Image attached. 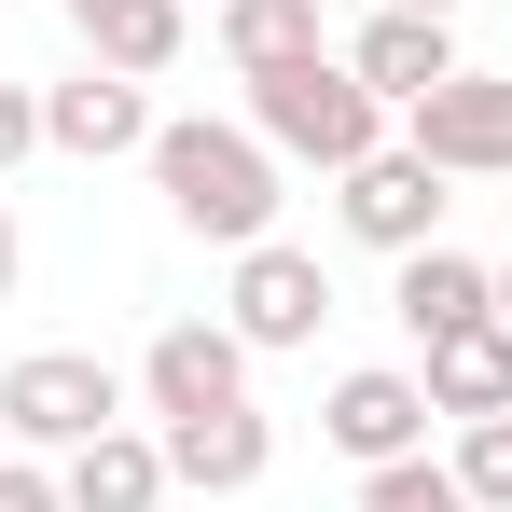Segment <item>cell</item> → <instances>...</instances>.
<instances>
[{
    "mask_svg": "<svg viewBox=\"0 0 512 512\" xmlns=\"http://www.w3.org/2000/svg\"><path fill=\"white\" fill-rule=\"evenodd\" d=\"M153 194H167L180 236L250 250V236H277V139H263V125H208V111H180V125H153Z\"/></svg>",
    "mask_w": 512,
    "mask_h": 512,
    "instance_id": "6da1fadb",
    "label": "cell"
},
{
    "mask_svg": "<svg viewBox=\"0 0 512 512\" xmlns=\"http://www.w3.org/2000/svg\"><path fill=\"white\" fill-rule=\"evenodd\" d=\"M236 84H250V125L277 139V167H333L346 180L360 153H388V97L360 84L333 42L319 56H277V70H236Z\"/></svg>",
    "mask_w": 512,
    "mask_h": 512,
    "instance_id": "7a4b0ae2",
    "label": "cell"
},
{
    "mask_svg": "<svg viewBox=\"0 0 512 512\" xmlns=\"http://www.w3.org/2000/svg\"><path fill=\"white\" fill-rule=\"evenodd\" d=\"M0 429H14L28 457H70L97 429H125V374H111L97 346H28V360L0 374Z\"/></svg>",
    "mask_w": 512,
    "mask_h": 512,
    "instance_id": "3957f363",
    "label": "cell"
},
{
    "mask_svg": "<svg viewBox=\"0 0 512 512\" xmlns=\"http://www.w3.org/2000/svg\"><path fill=\"white\" fill-rule=\"evenodd\" d=\"M443 208H457V194H443V167H429L416 139H388V153H360V167L333 180V222L346 236H360V250H429V236H443Z\"/></svg>",
    "mask_w": 512,
    "mask_h": 512,
    "instance_id": "277c9868",
    "label": "cell"
},
{
    "mask_svg": "<svg viewBox=\"0 0 512 512\" xmlns=\"http://www.w3.org/2000/svg\"><path fill=\"white\" fill-rule=\"evenodd\" d=\"M222 319L250 333V360H277V346H319V319H333V277H319V250L250 236V250H236V291H222Z\"/></svg>",
    "mask_w": 512,
    "mask_h": 512,
    "instance_id": "5b68a950",
    "label": "cell"
},
{
    "mask_svg": "<svg viewBox=\"0 0 512 512\" xmlns=\"http://www.w3.org/2000/svg\"><path fill=\"white\" fill-rule=\"evenodd\" d=\"M402 139H416L443 180H512V70H457V84H429L402 111Z\"/></svg>",
    "mask_w": 512,
    "mask_h": 512,
    "instance_id": "8992f818",
    "label": "cell"
},
{
    "mask_svg": "<svg viewBox=\"0 0 512 512\" xmlns=\"http://www.w3.org/2000/svg\"><path fill=\"white\" fill-rule=\"evenodd\" d=\"M139 402H153L167 429L250 402V333H236V319H167V333L139 346Z\"/></svg>",
    "mask_w": 512,
    "mask_h": 512,
    "instance_id": "52a82bcc",
    "label": "cell"
},
{
    "mask_svg": "<svg viewBox=\"0 0 512 512\" xmlns=\"http://www.w3.org/2000/svg\"><path fill=\"white\" fill-rule=\"evenodd\" d=\"M42 153H84V167H111V153H153V97H139V70H70V84H42Z\"/></svg>",
    "mask_w": 512,
    "mask_h": 512,
    "instance_id": "ba28073f",
    "label": "cell"
},
{
    "mask_svg": "<svg viewBox=\"0 0 512 512\" xmlns=\"http://www.w3.org/2000/svg\"><path fill=\"white\" fill-rule=\"evenodd\" d=\"M429 416H443V402H429V374H388V360H374V374H333V402H319L333 457H360V471L416 457V443H429Z\"/></svg>",
    "mask_w": 512,
    "mask_h": 512,
    "instance_id": "9c48e42d",
    "label": "cell"
},
{
    "mask_svg": "<svg viewBox=\"0 0 512 512\" xmlns=\"http://www.w3.org/2000/svg\"><path fill=\"white\" fill-rule=\"evenodd\" d=\"M346 70L388 97V111H416L429 84H457V14H402V0H374L360 42H346Z\"/></svg>",
    "mask_w": 512,
    "mask_h": 512,
    "instance_id": "30bf717a",
    "label": "cell"
},
{
    "mask_svg": "<svg viewBox=\"0 0 512 512\" xmlns=\"http://www.w3.org/2000/svg\"><path fill=\"white\" fill-rule=\"evenodd\" d=\"M388 319H402L416 346H443V333H471V319H499V277L429 236V250H402V277H388Z\"/></svg>",
    "mask_w": 512,
    "mask_h": 512,
    "instance_id": "8fae6325",
    "label": "cell"
},
{
    "mask_svg": "<svg viewBox=\"0 0 512 512\" xmlns=\"http://www.w3.org/2000/svg\"><path fill=\"white\" fill-rule=\"evenodd\" d=\"M70 512H167V429H97V443H70Z\"/></svg>",
    "mask_w": 512,
    "mask_h": 512,
    "instance_id": "7c38bea8",
    "label": "cell"
},
{
    "mask_svg": "<svg viewBox=\"0 0 512 512\" xmlns=\"http://www.w3.org/2000/svg\"><path fill=\"white\" fill-rule=\"evenodd\" d=\"M167 471H180V485H208V499H250L263 471H277V429H263L250 402H222V416H180V429H167Z\"/></svg>",
    "mask_w": 512,
    "mask_h": 512,
    "instance_id": "4fadbf2b",
    "label": "cell"
},
{
    "mask_svg": "<svg viewBox=\"0 0 512 512\" xmlns=\"http://www.w3.org/2000/svg\"><path fill=\"white\" fill-rule=\"evenodd\" d=\"M70 28H84L97 70H139V84H153V70H180V42H194V14H180V0H84Z\"/></svg>",
    "mask_w": 512,
    "mask_h": 512,
    "instance_id": "5bb4252c",
    "label": "cell"
},
{
    "mask_svg": "<svg viewBox=\"0 0 512 512\" xmlns=\"http://www.w3.org/2000/svg\"><path fill=\"white\" fill-rule=\"evenodd\" d=\"M429 402L443 416H512V319H471V333L429 346Z\"/></svg>",
    "mask_w": 512,
    "mask_h": 512,
    "instance_id": "9a60e30c",
    "label": "cell"
},
{
    "mask_svg": "<svg viewBox=\"0 0 512 512\" xmlns=\"http://www.w3.org/2000/svg\"><path fill=\"white\" fill-rule=\"evenodd\" d=\"M222 56H236V70L319 56V0H222Z\"/></svg>",
    "mask_w": 512,
    "mask_h": 512,
    "instance_id": "2e32d148",
    "label": "cell"
},
{
    "mask_svg": "<svg viewBox=\"0 0 512 512\" xmlns=\"http://www.w3.org/2000/svg\"><path fill=\"white\" fill-rule=\"evenodd\" d=\"M360 512H471V485H457V471H443V457H388V471H360Z\"/></svg>",
    "mask_w": 512,
    "mask_h": 512,
    "instance_id": "e0dca14e",
    "label": "cell"
},
{
    "mask_svg": "<svg viewBox=\"0 0 512 512\" xmlns=\"http://www.w3.org/2000/svg\"><path fill=\"white\" fill-rule=\"evenodd\" d=\"M443 471L471 485V512H512V416H457V457Z\"/></svg>",
    "mask_w": 512,
    "mask_h": 512,
    "instance_id": "ac0fdd59",
    "label": "cell"
},
{
    "mask_svg": "<svg viewBox=\"0 0 512 512\" xmlns=\"http://www.w3.org/2000/svg\"><path fill=\"white\" fill-rule=\"evenodd\" d=\"M28 153H42V97H28V84H0V180L28 167Z\"/></svg>",
    "mask_w": 512,
    "mask_h": 512,
    "instance_id": "d6986e66",
    "label": "cell"
},
{
    "mask_svg": "<svg viewBox=\"0 0 512 512\" xmlns=\"http://www.w3.org/2000/svg\"><path fill=\"white\" fill-rule=\"evenodd\" d=\"M0 512H70V485H56L42 457H0Z\"/></svg>",
    "mask_w": 512,
    "mask_h": 512,
    "instance_id": "ffe728a7",
    "label": "cell"
},
{
    "mask_svg": "<svg viewBox=\"0 0 512 512\" xmlns=\"http://www.w3.org/2000/svg\"><path fill=\"white\" fill-rule=\"evenodd\" d=\"M0 291H14V208H0Z\"/></svg>",
    "mask_w": 512,
    "mask_h": 512,
    "instance_id": "44dd1931",
    "label": "cell"
},
{
    "mask_svg": "<svg viewBox=\"0 0 512 512\" xmlns=\"http://www.w3.org/2000/svg\"><path fill=\"white\" fill-rule=\"evenodd\" d=\"M402 14H457V0H402Z\"/></svg>",
    "mask_w": 512,
    "mask_h": 512,
    "instance_id": "7402d4cb",
    "label": "cell"
},
{
    "mask_svg": "<svg viewBox=\"0 0 512 512\" xmlns=\"http://www.w3.org/2000/svg\"><path fill=\"white\" fill-rule=\"evenodd\" d=\"M499 319H512V263H499Z\"/></svg>",
    "mask_w": 512,
    "mask_h": 512,
    "instance_id": "603a6c76",
    "label": "cell"
},
{
    "mask_svg": "<svg viewBox=\"0 0 512 512\" xmlns=\"http://www.w3.org/2000/svg\"><path fill=\"white\" fill-rule=\"evenodd\" d=\"M56 14H84V0H56Z\"/></svg>",
    "mask_w": 512,
    "mask_h": 512,
    "instance_id": "cb8c5ba5",
    "label": "cell"
}]
</instances>
